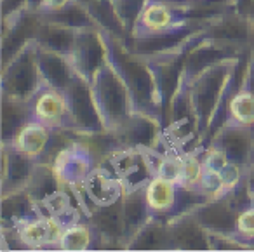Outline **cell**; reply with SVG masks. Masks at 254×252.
<instances>
[{"label": "cell", "mask_w": 254, "mask_h": 252, "mask_svg": "<svg viewBox=\"0 0 254 252\" xmlns=\"http://www.w3.org/2000/svg\"><path fill=\"white\" fill-rule=\"evenodd\" d=\"M99 32L105 40L108 63L127 85L134 99L136 112L146 113L162 122V110H160L159 96H157L155 77H153L146 58L134 53L122 37L103 28H99Z\"/></svg>", "instance_id": "obj_1"}, {"label": "cell", "mask_w": 254, "mask_h": 252, "mask_svg": "<svg viewBox=\"0 0 254 252\" xmlns=\"http://www.w3.org/2000/svg\"><path fill=\"white\" fill-rule=\"evenodd\" d=\"M91 89L106 130L113 132L136 112L134 99L122 78L106 61L92 77Z\"/></svg>", "instance_id": "obj_2"}, {"label": "cell", "mask_w": 254, "mask_h": 252, "mask_svg": "<svg viewBox=\"0 0 254 252\" xmlns=\"http://www.w3.org/2000/svg\"><path fill=\"white\" fill-rule=\"evenodd\" d=\"M42 85L39 46L33 40L23 47L7 64L2 66V96L32 101Z\"/></svg>", "instance_id": "obj_3"}, {"label": "cell", "mask_w": 254, "mask_h": 252, "mask_svg": "<svg viewBox=\"0 0 254 252\" xmlns=\"http://www.w3.org/2000/svg\"><path fill=\"white\" fill-rule=\"evenodd\" d=\"M204 32H205V26L200 30V32L195 33L188 42H185L181 47H178V49L145 56L150 64V68H152L153 77H155L157 96H159V105H160V110H162L164 126H166V122H167L171 101H173L174 94H176L178 87H180V84H181V78H183L185 56H187L188 49H190L198 39H202Z\"/></svg>", "instance_id": "obj_4"}, {"label": "cell", "mask_w": 254, "mask_h": 252, "mask_svg": "<svg viewBox=\"0 0 254 252\" xmlns=\"http://www.w3.org/2000/svg\"><path fill=\"white\" fill-rule=\"evenodd\" d=\"M70 115V129L78 134L105 132L106 127L99 115L98 105L92 96L91 82L75 71L70 85L64 91Z\"/></svg>", "instance_id": "obj_5"}, {"label": "cell", "mask_w": 254, "mask_h": 252, "mask_svg": "<svg viewBox=\"0 0 254 252\" xmlns=\"http://www.w3.org/2000/svg\"><path fill=\"white\" fill-rule=\"evenodd\" d=\"M99 165L108 167L120 179L126 191L145 188L146 183L155 176L146 148H115Z\"/></svg>", "instance_id": "obj_6"}, {"label": "cell", "mask_w": 254, "mask_h": 252, "mask_svg": "<svg viewBox=\"0 0 254 252\" xmlns=\"http://www.w3.org/2000/svg\"><path fill=\"white\" fill-rule=\"evenodd\" d=\"M251 25L253 21L240 9H233L207 21L205 39L223 49L244 56V54H249Z\"/></svg>", "instance_id": "obj_7"}, {"label": "cell", "mask_w": 254, "mask_h": 252, "mask_svg": "<svg viewBox=\"0 0 254 252\" xmlns=\"http://www.w3.org/2000/svg\"><path fill=\"white\" fill-rule=\"evenodd\" d=\"M71 188L77 193V200L80 202V207L87 214L94 207H103L119 202L126 193L120 179L105 165H98L82 181V185L71 186Z\"/></svg>", "instance_id": "obj_8"}, {"label": "cell", "mask_w": 254, "mask_h": 252, "mask_svg": "<svg viewBox=\"0 0 254 252\" xmlns=\"http://www.w3.org/2000/svg\"><path fill=\"white\" fill-rule=\"evenodd\" d=\"M99 165V160L91 151V148L80 139L77 132V137L71 141L68 146L58 153L54 158L53 167L56 171L58 178L63 185L78 186L82 185L85 178Z\"/></svg>", "instance_id": "obj_9"}, {"label": "cell", "mask_w": 254, "mask_h": 252, "mask_svg": "<svg viewBox=\"0 0 254 252\" xmlns=\"http://www.w3.org/2000/svg\"><path fill=\"white\" fill-rule=\"evenodd\" d=\"M190 212L209 233H237V216L240 212V207L233 196V189L221 196L198 203Z\"/></svg>", "instance_id": "obj_10"}, {"label": "cell", "mask_w": 254, "mask_h": 252, "mask_svg": "<svg viewBox=\"0 0 254 252\" xmlns=\"http://www.w3.org/2000/svg\"><path fill=\"white\" fill-rule=\"evenodd\" d=\"M207 23L202 21H187L176 26H171L162 32L155 33H134L131 40V49L141 56L166 53L181 47L191 39L197 32H200Z\"/></svg>", "instance_id": "obj_11"}, {"label": "cell", "mask_w": 254, "mask_h": 252, "mask_svg": "<svg viewBox=\"0 0 254 252\" xmlns=\"http://www.w3.org/2000/svg\"><path fill=\"white\" fill-rule=\"evenodd\" d=\"M209 144L223 150L233 164L246 171V167L254 157V127H246L232 120H226L216 130Z\"/></svg>", "instance_id": "obj_12"}, {"label": "cell", "mask_w": 254, "mask_h": 252, "mask_svg": "<svg viewBox=\"0 0 254 252\" xmlns=\"http://www.w3.org/2000/svg\"><path fill=\"white\" fill-rule=\"evenodd\" d=\"M70 61L75 71L87 78L89 82L92 80L96 71L108 61L105 40L98 26L78 30L73 53L70 54Z\"/></svg>", "instance_id": "obj_13"}, {"label": "cell", "mask_w": 254, "mask_h": 252, "mask_svg": "<svg viewBox=\"0 0 254 252\" xmlns=\"http://www.w3.org/2000/svg\"><path fill=\"white\" fill-rule=\"evenodd\" d=\"M40 25H42L40 12H33L28 9L2 21V66L7 64L23 47L35 40Z\"/></svg>", "instance_id": "obj_14"}, {"label": "cell", "mask_w": 254, "mask_h": 252, "mask_svg": "<svg viewBox=\"0 0 254 252\" xmlns=\"http://www.w3.org/2000/svg\"><path fill=\"white\" fill-rule=\"evenodd\" d=\"M162 134V122L141 112H134L126 124L113 130L119 148H157Z\"/></svg>", "instance_id": "obj_15"}, {"label": "cell", "mask_w": 254, "mask_h": 252, "mask_svg": "<svg viewBox=\"0 0 254 252\" xmlns=\"http://www.w3.org/2000/svg\"><path fill=\"white\" fill-rule=\"evenodd\" d=\"M167 228H169V249H185V251L211 249L209 231L198 223L190 210L167 217Z\"/></svg>", "instance_id": "obj_16"}, {"label": "cell", "mask_w": 254, "mask_h": 252, "mask_svg": "<svg viewBox=\"0 0 254 252\" xmlns=\"http://www.w3.org/2000/svg\"><path fill=\"white\" fill-rule=\"evenodd\" d=\"M39 160L16 150L12 144H2V195L25 189Z\"/></svg>", "instance_id": "obj_17"}, {"label": "cell", "mask_w": 254, "mask_h": 252, "mask_svg": "<svg viewBox=\"0 0 254 252\" xmlns=\"http://www.w3.org/2000/svg\"><path fill=\"white\" fill-rule=\"evenodd\" d=\"M32 112L33 120H39L53 129L58 127L70 129V115H68V101L64 91L42 85V89L32 99Z\"/></svg>", "instance_id": "obj_18"}, {"label": "cell", "mask_w": 254, "mask_h": 252, "mask_svg": "<svg viewBox=\"0 0 254 252\" xmlns=\"http://www.w3.org/2000/svg\"><path fill=\"white\" fill-rule=\"evenodd\" d=\"M195 21L190 19L187 14L185 5H171L160 0H150L146 4L145 11H143L141 18H139L138 25L132 30L134 33H155L167 30L171 26H176L180 23Z\"/></svg>", "instance_id": "obj_19"}, {"label": "cell", "mask_w": 254, "mask_h": 252, "mask_svg": "<svg viewBox=\"0 0 254 252\" xmlns=\"http://www.w3.org/2000/svg\"><path fill=\"white\" fill-rule=\"evenodd\" d=\"M232 58H240L239 54L232 53L228 49L212 44L211 40L205 39V32L202 39H198L193 46L188 49L187 56H185L183 63V80H191L198 73H202L207 68L214 66V64L221 63V61L232 60Z\"/></svg>", "instance_id": "obj_20"}, {"label": "cell", "mask_w": 254, "mask_h": 252, "mask_svg": "<svg viewBox=\"0 0 254 252\" xmlns=\"http://www.w3.org/2000/svg\"><path fill=\"white\" fill-rule=\"evenodd\" d=\"M240 126L254 127V54L247 56L240 85L228 101V119Z\"/></svg>", "instance_id": "obj_21"}, {"label": "cell", "mask_w": 254, "mask_h": 252, "mask_svg": "<svg viewBox=\"0 0 254 252\" xmlns=\"http://www.w3.org/2000/svg\"><path fill=\"white\" fill-rule=\"evenodd\" d=\"M145 198L153 216L171 217L180 200V185L162 176H153L145 186Z\"/></svg>", "instance_id": "obj_22"}, {"label": "cell", "mask_w": 254, "mask_h": 252, "mask_svg": "<svg viewBox=\"0 0 254 252\" xmlns=\"http://www.w3.org/2000/svg\"><path fill=\"white\" fill-rule=\"evenodd\" d=\"M148 203L145 198V188H136L126 191L122 196V219H124V249L141 230V226L152 217Z\"/></svg>", "instance_id": "obj_23"}, {"label": "cell", "mask_w": 254, "mask_h": 252, "mask_svg": "<svg viewBox=\"0 0 254 252\" xmlns=\"http://www.w3.org/2000/svg\"><path fill=\"white\" fill-rule=\"evenodd\" d=\"M39 66L44 85L60 89V91H66L75 75V68L70 61V56L42 49V47H39Z\"/></svg>", "instance_id": "obj_24"}, {"label": "cell", "mask_w": 254, "mask_h": 252, "mask_svg": "<svg viewBox=\"0 0 254 252\" xmlns=\"http://www.w3.org/2000/svg\"><path fill=\"white\" fill-rule=\"evenodd\" d=\"M40 205L25 191H18L2 195V226H19L21 223L40 216Z\"/></svg>", "instance_id": "obj_25"}, {"label": "cell", "mask_w": 254, "mask_h": 252, "mask_svg": "<svg viewBox=\"0 0 254 252\" xmlns=\"http://www.w3.org/2000/svg\"><path fill=\"white\" fill-rule=\"evenodd\" d=\"M53 130V127L46 126V124L39 122V120H30L16 134L12 146L18 151H21V153L39 160L44 155V151L47 150V146H49Z\"/></svg>", "instance_id": "obj_26"}, {"label": "cell", "mask_w": 254, "mask_h": 252, "mask_svg": "<svg viewBox=\"0 0 254 252\" xmlns=\"http://www.w3.org/2000/svg\"><path fill=\"white\" fill-rule=\"evenodd\" d=\"M33 120L32 101L2 96V144H12L25 124Z\"/></svg>", "instance_id": "obj_27"}, {"label": "cell", "mask_w": 254, "mask_h": 252, "mask_svg": "<svg viewBox=\"0 0 254 252\" xmlns=\"http://www.w3.org/2000/svg\"><path fill=\"white\" fill-rule=\"evenodd\" d=\"M77 33L78 30L70 28V26L42 21L35 35V42L42 49H49L54 51V53L70 56L73 53L75 42H77Z\"/></svg>", "instance_id": "obj_28"}, {"label": "cell", "mask_w": 254, "mask_h": 252, "mask_svg": "<svg viewBox=\"0 0 254 252\" xmlns=\"http://www.w3.org/2000/svg\"><path fill=\"white\" fill-rule=\"evenodd\" d=\"M126 249L131 251H159V249H169V228H167L166 217L152 216L141 230L134 235Z\"/></svg>", "instance_id": "obj_29"}, {"label": "cell", "mask_w": 254, "mask_h": 252, "mask_svg": "<svg viewBox=\"0 0 254 252\" xmlns=\"http://www.w3.org/2000/svg\"><path fill=\"white\" fill-rule=\"evenodd\" d=\"M63 188V183L58 178L56 171L51 164H44L39 162L33 176L30 178L28 185H26L25 191L35 200L37 203H42L46 198L54 195L56 191Z\"/></svg>", "instance_id": "obj_30"}, {"label": "cell", "mask_w": 254, "mask_h": 252, "mask_svg": "<svg viewBox=\"0 0 254 252\" xmlns=\"http://www.w3.org/2000/svg\"><path fill=\"white\" fill-rule=\"evenodd\" d=\"M40 16H42V21L58 23V25L70 26V28L75 30L96 26V21L89 14L87 7L84 4H80V2H77V0H71L70 4H66L61 9H56V11L40 12Z\"/></svg>", "instance_id": "obj_31"}, {"label": "cell", "mask_w": 254, "mask_h": 252, "mask_svg": "<svg viewBox=\"0 0 254 252\" xmlns=\"http://www.w3.org/2000/svg\"><path fill=\"white\" fill-rule=\"evenodd\" d=\"M89 11V14L92 16V19L96 21V26L108 32L115 33V35L122 37L129 46H131V37L127 35L126 28L120 23L119 16L115 14V9L112 5V0H94L91 4L85 5Z\"/></svg>", "instance_id": "obj_32"}, {"label": "cell", "mask_w": 254, "mask_h": 252, "mask_svg": "<svg viewBox=\"0 0 254 252\" xmlns=\"http://www.w3.org/2000/svg\"><path fill=\"white\" fill-rule=\"evenodd\" d=\"M94 245V230L89 223H77L68 224L63 230L60 238L61 251H87Z\"/></svg>", "instance_id": "obj_33"}, {"label": "cell", "mask_w": 254, "mask_h": 252, "mask_svg": "<svg viewBox=\"0 0 254 252\" xmlns=\"http://www.w3.org/2000/svg\"><path fill=\"white\" fill-rule=\"evenodd\" d=\"M150 0H112V5L115 9V14L119 16L120 23L126 28L127 35L132 40V30L138 25L143 11Z\"/></svg>", "instance_id": "obj_34"}, {"label": "cell", "mask_w": 254, "mask_h": 252, "mask_svg": "<svg viewBox=\"0 0 254 252\" xmlns=\"http://www.w3.org/2000/svg\"><path fill=\"white\" fill-rule=\"evenodd\" d=\"M202 151L204 148L198 146L193 151L183 155V176H181V186L191 189H198L204 176V162H202ZM200 191V189H198Z\"/></svg>", "instance_id": "obj_35"}, {"label": "cell", "mask_w": 254, "mask_h": 252, "mask_svg": "<svg viewBox=\"0 0 254 252\" xmlns=\"http://www.w3.org/2000/svg\"><path fill=\"white\" fill-rule=\"evenodd\" d=\"M162 153V162H160L157 176H162L180 185L181 176H183V153L174 150H166Z\"/></svg>", "instance_id": "obj_36"}, {"label": "cell", "mask_w": 254, "mask_h": 252, "mask_svg": "<svg viewBox=\"0 0 254 252\" xmlns=\"http://www.w3.org/2000/svg\"><path fill=\"white\" fill-rule=\"evenodd\" d=\"M237 237L246 244V240L254 238V203L240 209L237 216Z\"/></svg>", "instance_id": "obj_37"}, {"label": "cell", "mask_w": 254, "mask_h": 252, "mask_svg": "<svg viewBox=\"0 0 254 252\" xmlns=\"http://www.w3.org/2000/svg\"><path fill=\"white\" fill-rule=\"evenodd\" d=\"M26 2L28 0H2V21H5V19L25 11Z\"/></svg>", "instance_id": "obj_38"}, {"label": "cell", "mask_w": 254, "mask_h": 252, "mask_svg": "<svg viewBox=\"0 0 254 252\" xmlns=\"http://www.w3.org/2000/svg\"><path fill=\"white\" fill-rule=\"evenodd\" d=\"M244 181H246V186L249 189L251 196H254V157L246 167V171H244Z\"/></svg>", "instance_id": "obj_39"}, {"label": "cell", "mask_w": 254, "mask_h": 252, "mask_svg": "<svg viewBox=\"0 0 254 252\" xmlns=\"http://www.w3.org/2000/svg\"><path fill=\"white\" fill-rule=\"evenodd\" d=\"M71 0H44L40 12H49V11H56V9L64 7L66 4H70Z\"/></svg>", "instance_id": "obj_40"}, {"label": "cell", "mask_w": 254, "mask_h": 252, "mask_svg": "<svg viewBox=\"0 0 254 252\" xmlns=\"http://www.w3.org/2000/svg\"><path fill=\"white\" fill-rule=\"evenodd\" d=\"M160 2H166V4L171 5H188L191 0H160Z\"/></svg>", "instance_id": "obj_41"}, {"label": "cell", "mask_w": 254, "mask_h": 252, "mask_svg": "<svg viewBox=\"0 0 254 252\" xmlns=\"http://www.w3.org/2000/svg\"><path fill=\"white\" fill-rule=\"evenodd\" d=\"M249 54H254V23L251 25V37H249Z\"/></svg>", "instance_id": "obj_42"}, {"label": "cell", "mask_w": 254, "mask_h": 252, "mask_svg": "<svg viewBox=\"0 0 254 252\" xmlns=\"http://www.w3.org/2000/svg\"><path fill=\"white\" fill-rule=\"evenodd\" d=\"M77 2H80V4H84V5H87V4H91V2H94V0H77Z\"/></svg>", "instance_id": "obj_43"}, {"label": "cell", "mask_w": 254, "mask_h": 252, "mask_svg": "<svg viewBox=\"0 0 254 252\" xmlns=\"http://www.w3.org/2000/svg\"><path fill=\"white\" fill-rule=\"evenodd\" d=\"M253 203H254V196H253Z\"/></svg>", "instance_id": "obj_44"}]
</instances>
